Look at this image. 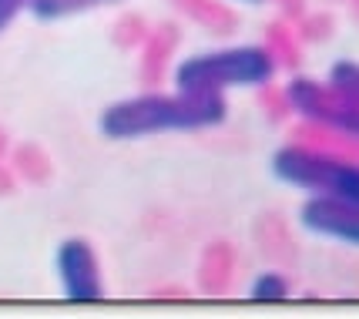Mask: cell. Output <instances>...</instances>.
<instances>
[{"mask_svg":"<svg viewBox=\"0 0 359 319\" xmlns=\"http://www.w3.org/2000/svg\"><path fill=\"white\" fill-rule=\"evenodd\" d=\"M229 118L225 95H138L108 104L97 128L111 142H135L151 135H175V131H205L219 128Z\"/></svg>","mask_w":359,"mask_h":319,"instance_id":"1","label":"cell"},{"mask_svg":"<svg viewBox=\"0 0 359 319\" xmlns=\"http://www.w3.org/2000/svg\"><path fill=\"white\" fill-rule=\"evenodd\" d=\"M279 64L269 48L238 44L191 54L175 67V91L178 95H225L232 88H266L276 78Z\"/></svg>","mask_w":359,"mask_h":319,"instance_id":"2","label":"cell"},{"mask_svg":"<svg viewBox=\"0 0 359 319\" xmlns=\"http://www.w3.org/2000/svg\"><path fill=\"white\" fill-rule=\"evenodd\" d=\"M272 175L282 185L302 189L309 195L359 205V161H349L313 144H282L272 155Z\"/></svg>","mask_w":359,"mask_h":319,"instance_id":"3","label":"cell"},{"mask_svg":"<svg viewBox=\"0 0 359 319\" xmlns=\"http://www.w3.org/2000/svg\"><path fill=\"white\" fill-rule=\"evenodd\" d=\"M285 101L302 121L332 135H343L349 142H359V104L332 91L326 81L292 78L285 84Z\"/></svg>","mask_w":359,"mask_h":319,"instance_id":"4","label":"cell"},{"mask_svg":"<svg viewBox=\"0 0 359 319\" xmlns=\"http://www.w3.org/2000/svg\"><path fill=\"white\" fill-rule=\"evenodd\" d=\"M54 269L61 279V292L74 303H97L104 296L101 262L88 239H64L54 252Z\"/></svg>","mask_w":359,"mask_h":319,"instance_id":"5","label":"cell"},{"mask_svg":"<svg viewBox=\"0 0 359 319\" xmlns=\"http://www.w3.org/2000/svg\"><path fill=\"white\" fill-rule=\"evenodd\" d=\"M299 225L309 236L343 242V245H356L359 249V205H353V202L309 195L302 202V208H299Z\"/></svg>","mask_w":359,"mask_h":319,"instance_id":"6","label":"cell"},{"mask_svg":"<svg viewBox=\"0 0 359 319\" xmlns=\"http://www.w3.org/2000/svg\"><path fill=\"white\" fill-rule=\"evenodd\" d=\"M114 4H125V0H31L27 11L41 24H54V20H64V17L88 14V11H97V7H114Z\"/></svg>","mask_w":359,"mask_h":319,"instance_id":"7","label":"cell"},{"mask_svg":"<svg viewBox=\"0 0 359 319\" xmlns=\"http://www.w3.org/2000/svg\"><path fill=\"white\" fill-rule=\"evenodd\" d=\"M326 84L343 97H349L353 104H359V61H336L329 67Z\"/></svg>","mask_w":359,"mask_h":319,"instance_id":"8","label":"cell"},{"mask_svg":"<svg viewBox=\"0 0 359 319\" xmlns=\"http://www.w3.org/2000/svg\"><path fill=\"white\" fill-rule=\"evenodd\" d=\"M252 299H262V303H276V299H285L289 296V279L282 272H259L249 286Z\"/></svg>","mask_w":359,"mask_h":319,"instance_id":"9","label":"cell"},{"mask_svg":"<svg viewBox=\"0 0 359 319\" xmlns=\"http://www.w3.org/2000/svg\"><path fill=\"white\" fill-rule=\"evenodd\" d=\"M27 7H31V0H0V31H7L17 20V14Z\"/></svg>","mask_w":359,"mask_h":319,"instance_id":"10","label":"cell"},{"mask_svg":"<svg viewBox=\"0 0 359 319\" xmlns=\"http://www.w3.org/2000/svg\"><path fill=\"white\" fill-rule=\"evenodd\" d=\"M238 4H266V0H238Z\"/></svg>","mask_w":359,"mask_h":319,"instance_id":"11","label":"cell"}]
</instances>
